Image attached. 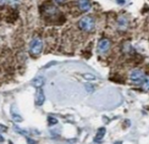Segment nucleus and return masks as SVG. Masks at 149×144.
Instances as JSON below:
<instances>
[{
  "mask_svg": "<svg viewBox=\"0 0 149 144\" xmlns=\"http://www.w3.org/2000/svg\"><path fill=\"white\" fill-rule=\"evenodd\" d=\"M43 48H44V43L42 39H40L39 38H35L30 43L29 51L33 55H38L42 53Z\"/></svg>",
  "mask_w": 149,
  "mask_h": 144,
  "instance_id": "nucleus-1",
  "label": "nucleus"
},
{
  "mask_svg": "<svg viewBox=\"0 0 149 144\" xmlns=\"http://www.w3.org/2000/svg\"><path fill=\"white\" fill-rule=\"evenodd\" d=\"M79 26L84 32H91L95 27V20L92 18L91 16H84L81 18L80 21L79 22Z\"/></svg>",
  "mask_w": 149,
  "mask_h": 144,
  "instance_id": "nucleus-2",
  "label": "nucleus"
},
{
  "mask_svg": "<svg viewBox=\"0 0 149 144\" xmlns=\"http://www.w3.org/2000/svg\"><path fill=\"white\" fill-rule=\"evenodd\" d=\"M145 79H146V76L144 73L141 70H134L130 73V80L136 85L143 84Z\"/></svg>",
  "mask_w": 149,
  "mask_h": 144,
  "instance_id": "nucleus-3",
  "label": "nucleus"
},
{
  "mask_svg": "<svg viewBox=\"0 0 149 144\" xmlns=\"http://www.w3.org/2000/svg\"><path fill=\"white\" fill-rule=\"evenodd\" d=\"M110 41L107 38H102L98 43V50L101 53H105L110 48Z\"/></svg>",
  "mask_w": 149,
  "mask_h": 144,
  "instance_id": "nucleus-4",
  "label": "nucleus"
},
{
  "mask_svg": "<svg viewBox=\"0 0 149 144\" xmlns=\"http://www.w3.org/2000/svg\"><path fill=\"white\" fill-rule=\"evenodd\" d=\"M45 101V96L44 94V91L41 88H38L37 93H36V97H35V102L38 106H42Z\"/></svg>",
  "mask_w": 149,
  "mask_h": 144,
  "instance_id": "nucleus-5",
  "label": "nucleus"
},
{
  "mask_svg": "<svg viewBox=\"0 0 149 144\" xmlns=\"http://www.w3.org/2000/svg\"><path fill=\"white\" fill-rule=\"evenodd\" d=\"M78 6L81 11L87 12L91 10V3L90 0H78Z\"/></svg>",
  "mask_w": 149,
  "mask_h": 144,
  "instance_id": "nucleus-6",
  "label": "nucleus"
},
{
  "mask_svg": "<svg viewBox=\"0 0 149 144\" xmlns=\"http://www.w3.org/2000/svg\"><path fill=\"white\" fill-rule=\"evenodd\" d=\"M105 134H106V129H105L104 127H102V128H100V129L98 130L97 133H96L95 136L94 141H95V143H100V142L103 139Z\"/></svg>",
  "mask_w": 149,
  "mask_h": 144,
  "instance_id": "nucleus-7",
  "label": "nucleus"
},
{
  "mask_svg": "<svg viewBox=\"0 0 149 144\" xmlns=\"http://www.w3.org/2000/svg\"><path fill=\"white\" fill-rule=\"evenodd\" d=\"M45 79L43 76H38V77L35 78L33 79V85L36 88H41L43 86V85L45 84Z\"/></svg>",
  "mask_w": 149,
  "mask_h": 144,
  "instance_id": "nucleus-8",
  "label": "nucleus"
},
{
  "mask_svg": "<svg viewBox=\"0 0 149 144\" xmlns=\"http://www.w3.org/2000/svg\"><path fill=\"white\" fill-rule=\"evenodd\" d=\"M48 121L49 123V124L50 125H53V124H57L58 120L56 119V118H54V117H52V116H49V118H48Z\"/></svg>",
  "mask_w": 149,
  "mask_h": 144,
  "instance_id": "nucleus-9",
  "label": "nucleus"
},
{
  "mask_svg": "<svg viewBox=\"0 0 149 144\" xmlns=\"http://www.w3.org/2000/svg\"><path fill=\"white\" fill-rule=\"evenodd\" d=\"M12 118H13V120H14L15 121H22V118L19 114H17V113H13V114H12Z\"/></svg>",
  "mask_w": 149,
  "mask_h": 144,
  "instance_id": "nucleus-10",
  "label": "nucleus"
},
{
  "mask_svg": "<svg viewBox=\"0 0 149 144\" xmlns=\"http://www.w3.org/2000/svg\"><path fill=\"white\" fill-rule=\"evenodd\" d=\"M83 77L87 80H95V76H94L93 74H91V73H85L83 75Z\"/></svg>",
  "mask_w": 149,
  "mask_h": 144,
  "instance_id": "nucleus-11",
  "label": "nucleus"
},
{
  "mask_svg": "<svg viewBox=\"0 0 149 144\" xmlns=\"http://www.w3.org/2000/svg\"><path fill=\"white\" fill-rule=\"evenodd\" d=\"M15 131L18 133H21V134H22V135H26L28 131H26V130H22V129H21V128H19L18 126H15Z\"/></svg>",
  "mask_w": 149,
  "mask_h": 144,
  "instance_id": "nucleus-12",
  "label": "nucleus"
},
{
  "mask_svg": "<svg viewBox=\"0 0 149 144\" xmlns=\"http://www.w3.org/2000/svg\"><path fill=\"white\" fill-rule=\"evenodd\" d=\"M143 88L145 89L146 90H149V78L145 79V81L143 83Z\"/></svg>",
  "mask_w": 149,
  "mask_h": 144,
  "instance_id": "nucleus-13",
  "label": "nucleus"
},
{
  "mask_svg": "<svg viewBox=\"0 0 149 144\" xmlns=\"http://www.w3.org/2000/svg\"><path fill=\"white\" fill-rule=\"evenodd\" d=\"M56 3L58 4H62L63 3H65L66 2V0H54Z\"/></svg>",
  "mask_w": 149,
  "mask_h": 144,
  "instance_id": "nucleus-14",
  "label": "nucleus"
},
{
  "mask_svg": "<svg viewBox=\"0 0 149 144\" xmlns=\"http://www.w3.org/2000/svg\"><path fill=\"white\" fill-rule=\"evenodd\" d=\"M116 1H117V3H119V4L125 3V1H124V0H116Z\"/></svg>",
  "mask_w": 149,
  "mask_h": 144,
  "instance_id": "nucleus-15",
  "label": "nucleus"
}]
</instances>
